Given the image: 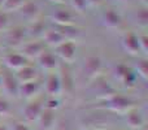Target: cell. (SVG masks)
<instances>
[{
    "instance_id": "6da1fadb",
    "label": "cell",
    "mask_w": 148,
    "mask_h": 130,
    "mask_svg": "<svg viewBox=\"0 0 148 130\" xmlns=\"http://www.w3.org/2000/svg\"><path fill=\"white\" fill-rule=\"evenodd\" d=\"M97 107L101 108V109H108L123 115L126 111H129L135 105H134V100L131 98L122 94H117V92H112L107 96L99 98V105Z\"/></svg>"
},
{
    "instance_id": "7a4b0ae2",
    "label": "cell",
    "mask_w": 148,
    "mask_h": 130,
    "mask_svg": "<svg viewBox=\"0 0 148 130\" xmlns=\"http://www.w3.org/2000/svg\"><path fill=\"white\" fill-rule=\"evenodd\" d=\"M3 34H4V36H3L4 38V43L8 47H10V48H20L29 39L26 26L23 25L9 26Z\"/></svg>"
},
{
    "instance_id": "3957f363",
    "label": "cell",
    "mask_w": 148,
    "mask_h": 130,
    "mask_svg": "<svg viewBox=\"0 0 148 130\" xmlns=\"http://www.w3.org/2000/svg\"><path fill=\"white\" fill-rule=\"evenodd\" d=\"M114 76L117 81L126 89H133L136 86L138 76L133 66H129L126 64H117L114 66Z\"/></svg>"
},
{
    "instance_id": "277c9868",
    "label": "cell",
    "mask_w": 148,
    "mask_h": 130,
    "mask_svg": "<svg viewBox=\"0 0 148 130\" xmlns=\"http://www.w3.org/2000/svg\"><path fill=\"white\" fill-rule=\"evenodd\" d=\"M1 70V90L10 98H20V82L16 78L14 72L9 70L7 68L0 69Z\"/></svg>"
},
{
    "instance_id": "5b68a950",
    "label": "cell",
    "mask_w": 148,
    "mask_h": 130,
    "mask_svg": "<svg viewBox=\"0 0 148 130\" xmlns=\"http://www.w3.org/2000/svg\"><path fill=\"white\" fill-rule=\"evenodd\" d=\"M103 69V60L97 55H90L82 63V73H83L84 78L88 81H94L99 74L101 73Z\"/></svg>"
},
{
    "instance_id": "8992f818",
    "label": "cell",
    "mask_w": 148,
    "mask_h": 130,
    "mask_svg": "<svg viewBox=\"0 0 148 130\" xmlns=\"http://www.w3.org/2000/svg\"><path fill=\"white\" fill-rule=\"evenodd\" d=\"M57 73H59L60 81H61L62 92L72 94V92L74 91V89H75V78H74L72 64H68V63H60L59 68H57Z\"/></svg>"
},
{
    "instance_id": "52a82bcc",
    "label": "cell",
    "mask_w": 148,
    "mask_h": 130,
    "mask_svg": "<svg viewBox=\"0 0 148 130\" xmlns=\"http://www.w3.org/2000/svg\"><path fill=\"white\" fill-rule=\"evenodd\" d=\"M77 14L73 9L68 8H56L51 12L48 21L56 25H77Z\"/></svg>"
},
{
    "instance_id": "ba28073f",
    "label": "cell",
    "mask_w": 148,
    "mask_h": 130,
    "mask_svg": "<svg viewBox=\"0 0 148 130\" xmlns=\"http://www.w3.org/2000/svg\"><path fill=\"white\" fill-rule=\"evenodd\" d=\"M121 46H122L123 51H125L126 54L131 55V56H134V57L143 56L140 46H139L138 33H135V31H133V30L126 31V33L121 36Z\"/></svg>"
},
{
    "instance_id": "9c48e42d",
    "label": "cell",
    "mask_w": 148,
    "mask_h": 130,
    "mask_svg": "<svg viewBox=\"0 0 148 130\" xmlns=\"http://www.w3.org/2000/svg\"><path fill=\"white\" fill-rule=\"evenodd\" d=\"M100 22L104 28L108 29H120L123 23V18L122 14L118 12L114 8H104V9L100 12Z\"/></svg>"
},
{
    "instance_id": "30bf717a",
    "label": "cell",
    "mask_w": 148,
    "mask_h": 130,
    "mask_svg": "<svg viewBox=\"0 0 148 130\" xmlns=\"http://www.w3.org/2000/svg\"><path fill=\"white\" fill-rule=\"evenodd\" d=\"M36 64L40 69H43L44 72H52V70H57L60 65V59L57 57V55L55 54V51L52 48L47 47L40 55L35 59Z\"/></svg>"
},
{
    "instance_id": "8fae6325",
    "label": "cell",
    "mask_w": 148,
    "mask_h": 130,
    "mask_svg": "<svg viewBox=\"0 0 148 130\" xmlns=\"http://www.w3.org/2000/svg\"><path fill=\"white\" fill-rule=\"evenodd\" d=\"M55 54L60 59L61 63H68L73 64L74 60L77 59V43L74 41H65L61 44L53 48Z\"/></svg>"
},
{
    "instance_id": "7c38bea8",
    "label": "cell",
    "mask_w": 148,
    "mask_h": 130,
    "mask_svg": "<svg viewBox=\"0 0 148 130\" xmlns=\"http://www.w3.org/2000/svg\"><path fill=\"white\" fill-rule=\"evenodd\" d=\"M1 63L3 66L12 72H16L18 69H21L22 66L30 64V60L26 56H23L21 52H9V54L3 55L1 57Z\"/></svg>"
},
{
    "instance_id": "4fadbf2b",
    "label": "cell",
    "mask_w": 148,
    "mask_h": 130,
    "mask_svg": "<svg viewBox=\"0 0 148 130\" xmlns=\"http://www.w3.org/2000/svg\"><path fill=\"white\" fill-rule=\"evenodd\" d=\"M46 48L47 46L44 44V42L42 39H31V41H26L20 47V52L31 61V60H35Z\"/></svg>"
},
{
    "instance_id": "5bb4252c",
    "label": "cell",
    "mask_w": 148,
    "mask_h": 130,
    "mask_svg": "<svg viewBox=\"0 0 148 130\" xmlns=\"http://www.w3.org/2000/svg\"><path fill=\"white\" fill-rule=\"evenodd\" d=\"M44 90L48 94V96H57L62 94V87H61V81L57 70L47 72V76L44 78Z\"/></svg>"
},
{
    "instance_id": "9a60e30c",
    "label": "cell",
    "mask_w": 148,
    "mask_h": 130,
    "mask_svg": "<svg viewBox=\"0 0 148 130\" xmlns=\"http://www.w3.org/2000/svg\"><path fill=\"white\" fill-rule=\"evenodd\" d=\"M17 13L22 20H25L29 23L31 21L36 20L38 17H40V7H39V4L36 1L26 0L20 7V9L17 10Z\"/></svg>"
},
{
    "instance_id": "2e32d148",
    "label": "cell",
    "mask_w": 148,
    "mask_h": 130,
    "mask_svg": "<svg viewBox=\"0 0 148 130\" xmlns=\"http://www.w3.org/2000/svg\"><path fill=\"white\" fill-rule=\"evenodd\" d=\"M49 28V22L46 18L38 17L36 20L31 21L26 25V30H27L29 39H42L43 34Z\"/></svg>"
},
{
    "instance_id": "e0dca14e",
    "label": "cell",
    "mask_w": 148,
    "mask_h": 130,
    "mask_svg": "<svg viewBox=\"0 0 148 130\" xmlns=\"http://www.w3.org/2000/svg\"><path fill=\"white\" fill-rule=\"evenodd\" d=\"M42 89H43V83L39 78L35 81L20 83V98L26 100H33L40 92Z\"/></svg>"
},
{
    "instance_id": "ac0fdd59",
    "label": "cell",
    "mask_w": 148,
    "mask_h": 130,
    "mask_svg": "<svg viewBox=\"0 0 148 130\" xmlns=\"http://www.w3.org/2000/svg\"><path fill=\"white\" fill-rule=\"evenodd\" d=\"M44 108V103L39 102V100H30L29 104H26V107L23 108L22 115L26 122H35L38 120L39 115L42 113Z\"/></svg>"
},
{
    "instance_id": "d6986e66",
    "label": "cell",
    "mask_w": 148,
    "mask_h": 130,
    "mask_svg": "<svg viewBox=\"0 0 148 130\" xmlns=\"http://www.w3.org/2000/svg\"><path fill=\"white\" fill-rule=\"evenodd\" d=\"M16 78L18 79L20 83H23V82H30V81H35V79L39 78V69L36 66H34L33 64H27L25 66H22L21 69L14 72Z\"/></svg>"
},
{
    "instance_id": "ffe728a7",
    "label": "cell",
    "mask_w": 148,
    "mask_h": 130,
    "mask_svg": "<svg viewBox=\"0 0 148 130\" xmlns=\"http://www.w3.org/2000/svg\"><path fill=\"white\" fill-rule=\"evenodd\" d=\"M36 122L39 124L40 130H53L55 125H56V111L43 108Z\"/></svg>"
},
{
    "instance_id": "44dd1931",
    "label": "cell",
    "mask_w": 148,
    "mask_h": 130,
    "mask_svg": "<svg viewBox=\"0 0 148 130\" xmlns=\"http://www.w3.org/2000/svg\"><path fill=\"white\" fill-rule=\"evenodd\" d=\"M51 28L57 30L66 41H74L75 42L79 36L82 35V30L77 25H56V23H51Z\"/></svg>"
},
{
    "instance_id": "7402d4cb",
    "label": "cell",
    "mask_w": 148,
    "mask_h": 130,
    "mask_svg": "<svg viewBox=\"0 0 148 130\" xmlns=\"http://www.w3.org/2000/svg\"><path fill=\"white\" fill-rule=\"evenodd\" d=\"M123 116H125L126 124L131 129H140L142 126H144V116L142 113V111L138 109V108H130L129 111H126L123 113Z\"/></svg>"
},
{
    "instance_id": "603a6c76",
    "label": "cell",
    "mask_w": 148,
    "mask_h": 130,
    "mask_svg": "<svg viewBox=\"0 0 148 130\" xmlns=\"http://www.w3.org/2000/svg\"><path fill=\"white\" fill-rule=\"evenodd\" d=\"M42 41L44 42V44H46L48 48L53 50L55 47H57L59 44H61L62 42H65L66 39H65L57 30H55L53 28H51V25H49V28L47 29L46 33H44L43 36H42Z\"/></svg>"
},
{
    "instance_id": "cb8c5ba5",
    "label": "cell",
    "mask_w": 148,
    "mask_h": 130,
    "mask_svg": "<svg viewBox=\"0 0 148 130\" xmlns=\"http://www.w3.org/2000/svg\"><path fill=\"white\" fill-rule=\"evenodd\" d=\"M131 21L135 26L140 29H147L148 26V8L146 5H139L131 13Z\"/></svg>"
},
{
    "instance_id": "d4e9b609",
    "label": "cell",
    "mask_w": 148,
    "mask_h": 130,
    "mask_svg": "<svg viewBox=\"0 0 148 130\" xmlns=\"http://www.w3.org/2000/svg\"><path fill=\"white\" fill-rule=\"evenodd\" d=\"M133 69L135 70L138 78L147 81L148 79V59L147 56H138L135 64L133 65Z\"/></svg>"
},
{
    "instance_id": "484cf974",
    "label": "cell",
    "mask_w": 148,
    "mask_h": 130,
    "mask_svg": "<svg viewBox=\"0 0 148 130\" xmlns=\"http://www.w3.org/2000/svg\"><path fill=\"white\" fill-rule=\"evenodd\" d=\"M68 1L70 4V8L75 13H84L86 10H88L91 8L87 3V0H68Z\"/></svg>"
},
{
    "instance_id": "4316f807",
    "label": "cell",
    "mask_w": 148,
    "mask_h": 130,
    "mask_svg": "<svg viewBox=\"0 0 148 130\" xmlns=\"http://www.w3.org/2000/svg\"><path fill=\"white\" fill-rule=\"evenodd\" d=\"M26 0H5L4 4L1 5V9L5 10L8 13H12V12H17L20 9V7L25 3Z\"/></svg>"
},
{
    "instance_id": "83f0119b",
    "label": "cell",
    "mask_w": 148,
    "mask_h": 130,
    "mask_svg": "<svg viewBox=\"0 0 148 130\" xmlns=\"http://www.w3.org/2000/svg\"><path fill=\"white\" fill-rule=\"evenodd\" d=\"M10 18H9V13L3 10L0 8V33H4L8 28L10 26Z\"/></svg>"
},
{
    "instance_id": "f1b7e54d",
    "label": "cell",
    "mask_w": 148,
    "mask_h": 130,
    "mask_svg": "<svg viewBox=\"0 0 148 130\" xmlns=\"http://www.w3.org/2000/svg\"><path fill=\"white\" fill-rule=\"evenodd\" d=\"M138 39H139V46H140L142 54L143 56L148 55V35L146 33H138Z\"/></svg>"
},
{
    "instance_id": "f546056e",
    "label": "cell",
    "mask_w": 148,
    "mask_h": 130,
    "mask_svg": "<svg viewBox=\"0 0 148 130\" xmlns=\"http://www.w3.org/2000/svg\"><path fill=\"white\" fill-rule=\"evenodd\" d=\"M12 112V107H10L9 102L7 99L0 98V117H7Z\"/></svg>"
},
{
    "instance_id": "4dcf8cb0",
    "label": "cell",
    "mask_w": 148,
    "mask_h": 130,
    "mask_svg": "<svg viewBox=\"0 0 148 130\" xmlns=\"http://www.w3.org/2000/svg\"><path fill=\"white\" fill-rule=\"evenodd\" d=\"M44 108H48V109H53L57 111L60 108V100L57 96H49L48 99L44 103Z\"/></svg>"
},
{
    "instance_id": "1f68e13d",
    "label": "cell",
    "mask_w": 148,
    "mask_h": 130,
    "mask_svg": "<svg viewBox=\"0 0 148 130\" xmlns=\"http://www.w3.org/2000/svg\"><path fill=\"white\" fill-rule=\"evenodd\" d=\"M10 130H31V129L23 122H14L12 125V128H10Z\"/></svg>"
},
{
    "instance_id": "d6a6232c",
    "label": "cell",
    "mask_w": 148,
    "mask_h": 130,
    "mask_svg": "<svg viewBox=\"0 0 148 130\" xmlns=\"http://www.w3.org/2000/svg\"><path fill=\"white\" fill-rule=\"evenodd\" d=\"M90 7H100L104 3V0H87Z\"/></svg>"
},
{
    "instance_id": "836d02e7",
    "label": "cell",
    "mask_w": 148,
    "mask_h": 130,
    "mask_svg": "<svg viewBox=\"0 0 148 130\" xmlns=\"http://www.w3.org/2000/svg\"><path fill=\"white\" fill-rule=\"evenodd\" d=\"M48 1H51V3H53V4H59V5H61V4H64L66 0H48Z\"/></svg>"
},
{
    "instance_id": "e575fe53",
    "label": "cell",
    "mask_w": 148,
    "mask_h": 130,
    "mask_svg": "<svg viewBox=\"0 0 148 130\" xmlns=\"http://www.w3.org/2000/svg\"><path fill=\"white\" fill-rule=\"evenodd\" d=\"M0 130H10V128H8L7 125H3V124H0Z\"/></svg>"
},
{
    "instance_id": "d590c367",
    "label": "cell",
    "mask_w": 148,
    "mask_h": 130,
    "mask_svg": "<svg viewBox=\"0 0 148 130\" xmlns=\"http://www.w3.org/2000/svg\"><path fill=\"white\" fill-rule=\"evenodd\" d=\"M139 1H140V5H146V7H147L148 0H139Z\"/></svg>"
},
{
    "instance_id": "8d00e7d4",
    "label": "cell",
    "mask_w": 148,
    "mask_h": 130,
    "mask_svg": "<svg viewBox=\"0 0 148 130\" xmlns=\"http://www.w3.org/2000/svg\"><path fill=\"white\" fill-rule=\"evenodd\" d=\"M118 3H130V1H133V0H117Z\"/></svg>"
},
{
    "instance_id": "74e56055",
    "label": "cell",
    "mask_w": 148,
    "mask_h": 130,
    "mask_svg": "<svg viewBox=\"0 0 148 130\" xmlns=\"http://www.w3.org/2000/svg\"><path fill=\"white\" fill-rule=\"evenodd\" d=\"M3 55H4V54H3V50H1V46H0V60H1Z\"/></svg>"
},
{
    "instance_id": "f35d334b",
    "label": "cell",
    "mask_w": 148,
    "mask_h": 130,
    "mask_svg": "<svg viewBox=\"0 0 148 130\" xmlns=\"http://www.w3.org/2000/svg\"><path fill=\"white\" fill-rule=\"evenodd\" d=\"M1 81L3 78H1V70H0V90H1Z\"/></svg>"
},
{
    "instance_id": "ab89813d",
    "label": "cell",
    "mask_w": 148,
    "mask_h": 130,
    "mask_svg": "<svg viewBox=\"0 0 148 130\" xmlns=\"http://www.w3.org/2000/svg\"><path fill=\"white\" fill-rule=\"evenodd\" d=\"M138 130H147V128H146V125H144V126H142V128L138 129Z\"/></svg>"
},
{
    "instance_id": "60d3db41",
    "label": "cell",
    "mask_w": 148,
    "mask_h": 130,
    "mask_svg": "<svg viewBox=\"0 0 148 130\" xmlns=\"http://www.w3.org/2000/svg\"><path fill=\"white\" fill-rule=\"evenodd\" d=\"M4 1H5V0H0V8H1V5L4 4Z\"/></svg>"
},
{
    "instance_id": "b9f144b4",
    "label": "cell",
    "mask_w": 148,
    "mask_h": 130,
    "mask_svg": "<svg viewBox=\"0 0 148 130\" xmlns=\"http://www.w3.org/2000/svg\"><path fill=\"white\" fill-rule=\"evenodd\" d=\"M3 68V63H1V60H0V69Z\"/></svg>"
},
{
    "instance_id": "7bdbcfd3",
    "label": "cell",
    "mask_w": 148,
    "mask_h": 130,
    "mask_svg": "<svg viewBox=\"0 0 148 130\" xmlns=\"http://www.w3.org/2000/svg\"><path fill=\"white\" fill-rule=\"evenodd\" d=\"M84 130H100V129H84Z\"/></svg>"
}]
</instances>
